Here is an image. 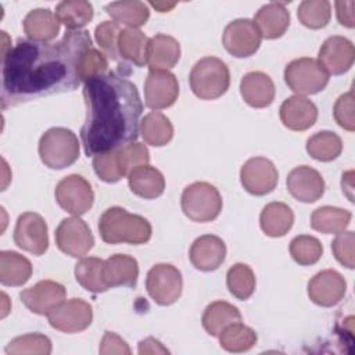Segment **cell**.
<instances>
[{
    "instance_id": "30",
    "label": "cell",
    "mask_w": 355,
    "mask_h": 355,
    "mask_svg": "<svg viewBox=\"0 0 355 355\" xmlns=\"http://www.w3.org/2000/svg\"><path fill=\"white\" fill-rule=\"evenodd\" d=\"M32 276V263L15 251L0 252V282L3 286H24Z\"/></svg>"
},
{
    "instance_id": "53",
    "label": "cell",
    "mask_w": 355,
    "mask_h": 355,
    "mask_svg": "<svg viewBox=\"0 0 355 355\" xmlns=\"http://www.w3.org/2000/svg\"><path fill=\"white\" fill-rule=\"evenodd\" d=\"M347 173V180H348V183L344 180V179H341V187H343V191H347V190H349V191H352V187H354V184H352V176H354V171H348V172H345Z\"/></svg>"
},
{
    "instance_id": "49",
    "label": "cell",
    "mask_w": 355,
    "mask_h": 355,
    "mask_svg": "<svg viewBox=\"0 0 355 355\" xmlns=\"http://www.w3.org/2000/svg\"><path fill=\"white\" fill-rule=\"evenodd\" d=\"M98 352L103 355H110V354H126L129 355L132 351L129 345L126 344L125 340H122L116 333L114 331H105L103 336V340L100 343Z\"/></svg>"
},
{
    "instance_id": "52",
    "label": "cell",
    "mask_w": 355,
    "mask_h": 355,
    "mask_svg": "<svg viewBox=\"0 0 355 355\" xmlns=\"http://www.w3.org/2000/svg\"><path fill=\"white\" fill-rule=\"evenodd\" d=\"M150 6H153L159 12H166L175 7V3H165V1H150Z\"/></svg>"
},
{
    "instance_id": "9",
    "label": "cell",
    "mask_w": 355,
    "mask_h": 355,
    "mask_svg": "<svg viewBox=\"0 0 355 355\" xmlns=\"http://www.w3.org/2000/svg\"><path fill=\"white\" fill-rule=\"evenodd\" d=\"M58 205L73 216L87 212L94 202V193L89 180L72 173L62 178L54 190Z\"/></svg>"
},
{
    "instance_id": "16",
    "label": "cell",
    "mask_w": 355,
    "mask_h": 355,
    "mask_svg": "<svg viewBox=\"0 0 355 355\" xmlns=\"http://www.w3.org/2000/svg\"><path fill=\"white\" fill-rule=\"evenodd\" d=\"M65 287L54 280H40L32 287L22 290L19 294L24 305L31 312L42 316H47L62 301H65Z\"/></svg>"
},
{
    "instance_id": "50",
    "label": "cell",
    "mask_w": 355,
    "mask_h": 355,
    "mask_svg": "<svg viewBox=\"0 0 355 355\" xmlns=\"http://www.w3.org/2000/svg\"><path fill=\"white\" fill-rule=\"evenodd\" d=\"M334 6H336V14H337L338 22L345 28H354L355 26V17H354L355 1L338 0L334 3Z\"/></svg>"
},
{
    "instance_id": "45",
    "label": "cell",
    "mask_w": 355,
    "mask_h": 355,
    "mask_svg": "<svg viewBox=\"0 0 355 355\" xmlns=\"http://www.w3.org/2000/svg\"><path fill=\"white\" fill-rule=\"evenodd\" d=\"M121 31L119 24L115 21H103L94 29V39L101 49V53L111 60H118L116 42Z\"/></svg>"
},
{
    "instance_id": "42",
    "label": "cell",
    "mask_w": 355,
    "mask_h": 355,
    "mask_svg": "<svg viewBox=\"0 0 355 355\" xmlns=\"http://www.w3.org/2000/svg\"><path fill=\"white\" fill-rule=\"evenodd\" d=\"M288 250L293 259L302 266L316 263L323 254L322 243L316 237L308 234L295 236L290 241Z\"/></svg>"
},
{
    "instance_id": "29",
    "label": "cell",
    "mask_w": 355,
    "mask_h": 355,
    "mask_svg": "<svg viewBox=\"0 0 355 355\" xmlns=\"http://www.w3.org/2000/svg\"><path fill=\"white\" fill-rule=\"evenodd\" d=\"M148 43L150 39L139 28H123L116 42L118 54L137 67H144L147 64Z\"/></svg>"
},
{
    "instance_id": "17",
    "label": "cell",
    "mask_w": 355,
    "mask_h": 355,
    "mask_svg": "<svg viewBox=\"0 0 355 355\" xmlns=\"http://www.w3.org/2000/svg\"><path fill=\"white\" fill-rule=\"evenodd\" d=\"M345 291L347 282L334 269H324L308 282L309 300L319 306L330 308L337 305L344 298Z\"/></svg>"
},
{
    "instance_id": "2",
    "label": "cell",
    "mask_w": 355,
    "mask_h": 355,
    "mask_svg": "<svg viewBox=\"0 0 355 355\" xmlns=\"http://www.w3.org/2000/svg\"><path fill=\"white\" fill-rule=\"evenodd\" d=\"M83 98L86 119L80 139L87 157L121 148L137 139L143 103L126 76L110 71L85 82Z\"/></svg>"
},
{
    "instance_id": "21",
    "label": "cell",
    "mask_w": 355,
    "mask_h": 355,
    "mask_svg": "<svg viewBox=\"0 0 355 355\" xmlns=\"http://www.w3.org/2000/svg\"><path fill=\"white\" fill-rule=\"evenodd\" d=\"M318 108L315 103L304 96H291L280 105L282 123L295 132H302L315 125Z\"/></svg>"
},
{
    "instance_id": "34",
    "label": "cell",
    "mask_w": 355,
    "mask_h": 355,
    "mask_svg": "<svg viewBox=\"0 0 355 355\" xmlns=\"http://www.w3.org/2000/svg\"><path fill=\"white\" fill-rule=\"evenodd\" d=\"M352 214L338 207H319L311 215V227L324 234H340L343 233L349 222Z\"/></svg>"
},
{
    "instance_id": "22",
    "label": "cell",
    "mask_w": 355,
    "mask_h": 355,
    "mask_svg": "<svg viewBox=\"0 0 355 355\" xmlns=\"http://www.w3.org/2000/svg\"><path fill=\"white\" fill-rule=\"evenodd\" d=\"M240 93L250 107L265 108L273 103L276 89L269 75L261 71H252L241 78Z\"/></svg>"
},
{
    "instance_id": "28",
    "label": "cell",
    "mask_w": 355,
    "mask_h": 355,
    "mask_svg": "<svg viewBox=\"0 0 355 355\" xmlns=\"http://www.w3.org/2000/svg\"><path fill=\"white\" fill-rule=\"evenodd\" d=\"M294 223L293 209L279 201L269 202L263 207L259 215V226L262 232L269 237L286 236Z\"/></svg>"
},
{
    "instance_id": "5",
    "label": "cell",
    "mask_w": 355,
    "mask_h": 355,
    "mask_svg": "<svg viewBox=\"0 0 355 355\" xmlns=\"http://www.w3.org/2000/svg\"><path fill=\"white\" fill-rule=\"evenodd\" d=\"M80 144L76 135L67 128H51L39 140V157L50 169H64L79 158Z\"/></svg>"
},
{
    "instance_id": "26",
    "label": "cell",
    "mask_w": 355,
    "mask_h": 355,
    "mask_svg": "<svg viewBox=\"0 0 355 355\" xmlns=\"http://www.w3.org/2000/svg\"><path fill=\"white\" fill-rule=\"evenodd\" d=\"M60 21L49 8H35L26 14L22 26L26 37L33 42H50L60 33Z\"/></svg>"
},
{
    "instance_id": "8",
    "label": "cell",
    "mask_w": 355,
    "mask_h": 355,
    "mask_svg": "<svg viewBox=\"0 0 355 355\" xmlns=\"http://www.w3.org/2000/svg\"><path fill=\"white\" fill-rule=\"evenodd\" d=\"M146 288L155 304L162 306L172 305L182 295V273L171 263H157L147 273Z\"/></svg>"
},
{
    "instance_id": "10",
    "label": "cell",
    "mask_w": 355,
    "mask_h": 355,
    "mask_svg": "<svg viewBox=\"0 0 355 355\" xmlns=\"http://www.w3.org/2000/svg\"><path fill=\"white\" fill-rule=\"evenodd\" d=\"M55 244L61 252L73 258H80L93 248L94 237L83 219L71 216L62 219L57 226Z\"/></svg>"
},
{
    "instance_id": "4",
    "label": "cell",
    "mask_w": 355,
    "mask_h": 355,
    "mask_svg": "<svg viewBox=\"0 0 355 355\" xmlns=\"http://www.w3.org/2000/svg\"><path fill=\"white\" fill-rule=\"evenodd\" d=\"M191 92L201 100H215L230 85L227 65L218 57H204L194 64L189 76Z\"/></svg>"
},
{
    "instance_id": "32",
    "label": "cell",
    "mask_w": 355,
    "mask_h": 355,
    "mask_svg": "<svg viewBox=\"0 0 355 355\" xmlns=\"http://www.w3.org/2000/svg\"><path fill=\"white\" fill-rule=\"evenodd\" d=\"M104 10L116 24L126 25V28H140L150 18L148 6L137 0L112 1Z\"/></svg>"
},
{
    "instance_id": "18",
    "label": "cell",
    "mask_w": 355,
    "mask_h": 355,
    "mask_svg": "<svg viewBox=\"0 0 355 355\" xmlns=\"http://www.w3.org/2000/svg\"><path fill=\"white\" fill-rule=\"evenodd\" d=\"M355 60V47L344 36L327 37L318 54V62L329 75H343L351 69Z\"/></svg>"
},
{
    "instance_id": "11",
    "label": "cell",
    "mask_w": 355,
    "mask_h": 355,
    "mask_svg": "<svg viewBox=\"0 0 355 355\" xmlns=\"http://www.w3.org/2000/svg\"><path fill=\"white\" fill-rule=\"evenodd\" d=\"M53 329L62 333H79L86 330L93 320V308L82 298L62 301L47 315Z\"/></svg>"
},
{
    "instance_id": "24",
    "label": "cell",
    "mask_w": 355,
    "mask_h": 355,
    "mask_svg": "<svg viewBox=\"0 0 355 355\" xmlns=\"http://www.w3.org/2000/svg\"><path fill=\"white\" fill-rule=\"evenodd\" d=\"M139 277V263L137 261L126 254H115L104 261L103 279L108 288L126 286L136 287Z\"/></svg>"
},
{
    "instance_id": "19",
    "label": "cell",
    "mask_w": 355,
    "mask_h": 355,
    "mask_svg": "<svg viewBox=\"0 0 355 355\" xmlns=\"http://www.w3.org/2000/svg\"><path fill=\"white\" fill-rule=\"evenodd\" d=\"M287 190L298 201L311 204L318 201L324 193V180L322 175L308 166L300 165L291 169L287 175Z\"/></svg>"
},
{
    "instance_id": "33",
    "label": "cell",
    "mask_w": 355,
    "mask_h": 355,
    "mask_svg": "<svg viewBox=\"0 0 355 355\" xmlns=\"http://www.w3.org/2000/svg\"><path fill=\"white\" fill-rule=\"evenodd\" d=\"M139 133L147 144L162 147L172 140L173 126L166 115L159 111H151L140 121Z\"/></svg>"
},
{
    "instance_id": "1",
    "label": "cell",
    "mask_w": 355,
    "mask_h": 355,
    "mask_svg": "<svg viewBox=\"0 0 355 355\" xmlns=\"http://www.w3.org/2000/svg\"><path fill=\"white\" fill-rule=\"evenodd\" d=\"M87 31H67L55 43L18 39L1 57L3 110L79 86L76 64L92 47Z\"/></svg>"
},
{
    "instance_id": "27",
    "label": "cell",
    "mask_w": 355,
    "mask_h": 355,
    "mask_svg": "<svg viewBox=\"0 0 355 355\" xmlns=\"http://www.w3.org/2000/svg\"><path fill=\"white\" fill-rule=\"evenodd\" d=\"M128 183L133 194L146 200L157 198L165 190V178L162 172L148 164L135 168L128 175Z\"/></svg>"
},
{
    "instance_id": "40",
    "label": "cell",
    "mask_w": 355,
    "mask_h": 355,
    "mask_svg": "<svg viewBox=\"0 0 355 355\" xmlns=\"http://www.w3.org/2000/svg\"><path fill=\"white\" fill-rule=\"evenodd\" d=\"M297 17L309 29L324 28L331 17V4L327 0H304L298 6Z\"/></svg>"
},
{
    "instance_id": "13",
    "label": "cell",
    "mask_w": 355,
    "mask_h": 355,
    "mask_svg": "<svg viewBox=\"0 0 355 355\" xmlns=\"http://www.w3.org/2000/svg\"><path fill=\"white\" fill-rule=\"evenodd\" d=\"M15 244L33 255H43L49 248L46 220L36 212H24L18 216L14 229Z\"/></svg>"
},
{
    "instance_id": "37",
    "label": "cell",
    "mask_w": 355,
    "mask_h": 355,
    "mask_svg": "<svg viewBox=\"0 0 355 355\" xmlns=\"http://www.w3.org/2000/svg\"><path fill=\"white\" fill-rule=\"evenodd\" d=\"M104 261L97 257L82 258L75 265V279L76 282L90 293H104L108 290L103 279Z\"/></svg>"
},
{
    "instance_id": "43",
    "label": "cell",
    "mask_w": 355,
    "mask_h": 355,
    "mask_svg": "<svg viewBox=\"0 0 355 355\" xmlns=\"http://www.w3.org/2000/svg\"><path fill=\"white\" fill-rule=\"evenodd\" d=\"M108 60L107 57L94 49L93 46L85 50L76 64V76L79 82H87L107 72Z\"/></svg>"
},
{
    "instance_id": "15",
    "label": "cell",
    "mask_w": 355,
    "mask_h": 355,
    "mask_svg": "<svg viewBox=\"0 0 355 355\" xmlns=\"http://www.w3.org/2000/svg\"><path fill=\"white\" fill-rule=\"evenodd\" d=\"M179 97L178 78L169 71L150 69L144 82L146 105L154 111L168 108Z\"/></svg>"
},
{
    "instance_id": "35",
    "label": "cell",
    "mask_w": 355,
    "mask_h": 355,
    "mask_svg": "<svg viewBox=\"0 0 355 355\" xmlns=\"http://www.w3.org/2000/svg\"><path fill=\"white\" fill-rule=\"evenodd\" d=\"M54 14L68 31H80L93 19V6L86 0H65L55 6Z\"/></svg>"
},
{
    "instance_id": "3",
    "label": "cell",
    "mask_w": 355,
    "mask_h": 355,
    "mask_svg": "<svg viewBox=\"0 0 355 355\" xmlns=\"http://www.w3.org/2000/svg\"><path fill=\"white\" fill-rule=\"evenodd\" d=\"M98 232L101 240L107 244L128 243L139 245L151 239L153 227L146 218L130 214L122 207H111L101 214Z\"/></svg>"
},
{
    "instance_id": "38",
    "label": "cell",
    "mask_w": 355,
    "mask_h": 355,
    "mask_svg": "<svg viewBox=\"0 0 355 355\" xmlns=\"http://www.w3.org/2000/svg\"><path fill=\"white\" fill-rule=\"evenodd\" d=\"M219 344L229 352H245L257 344V333L241 322L226 326L218 336Z\"/></svg>"
},
{
    "instance_id": "47",
    "label": "cell",
    "mask_w": 355,
    "mask_h": 355,
    "mask_svg": "<svg viewBox=\"0 0 355 355\" xmlns=\"http://www.w3.org/2000/svg\"><path fill=\"white\" fill-rule=\"evenodd\" d=\"M355 233L352 230L340 233L331 241V251L334 258L345 268L354 269L355 268Z\"/></svg>"
},
{
    "instance_id": "36",
    "label": "cell",
    "mask_w": 355,
    "mask_h": 355,
    "mask_svg": "<svg viewBox=\"0 0 355 355\" xmlns=\"http://www.w3.org/2000/svg\"><path fill=\"white\" fill-rule=\"evenodd\" d=\"M305 148L312 158L322 162H330L341 154L343 141L337 133L322 130L306 140Z\"/></svg>"
},
{
    "instance_id": "44",
    "label": "cell",
    "mask_w": 355,
    "mask_h": 355,
    "mask_svg": "<svg viewBox=\"0 0 355 355\" xmlns=\"http://www.w3.org/2000/svg\"><path fill=\"white\" fill-rule=\"evenodd\" d=\"M116 158L123 176H128L135 168L150 162V153L144 144L132 141L116 150Z\"/></svg>"
},
{
    "instance_id": "23",
    "label": "cell",
    "mask_w": 355,
    "mask_h": 355,
    "mask_svg": "<svg viewBox=\"0 0 355 355\" xmlns=\"http://www.w3.org/2000/svg\"><path fill=\"white\" fill-rule=\"evenodd\" d=\"M261 37L277 39L283 36L290 25V12L284 3L272 1L262 6L252 19Z\"/></svg>"
},
{
    "instance_id": "12",
    "label": "cell",
    "mask_w": 355,
    "mask_h": 355,
    "mask_svg": "<svg viewBox=\"0 0 355 355\" xmlns=\"http://www.w3.org/2000/svg\"><path fill=\"white\" fill-rule=\"evenodd\" d=\"M261 39L257 26L248 18H239L229 22L222 35L223 47L237 58L255 54L261 46Z\"/></svg>"
},
{
    "instance_id": "25",
    "label": "cell",
    "mask_w": 355,
    "mask_h": 355,
    "mask_svg": "<svg viewBox=\"0 0 355 355\" xmlns=\"http://www.w3.org/2000/svg\"><path fill=\"white\" fill-rule=\"evenodd\" d=\"M180 58L179 42L165 33H158L150 39L147 51V65L150 69L168 71L173 68Z\"/></svg>"
},
{
    "instance_id": "51",
    "label": "cell",
    "mask_w": 355,
    "mask_h": 355,
    "mask_svg": "<svg viewBox=\"0 0 355 355\" xmlns=\"http://www.w3.org/2000/svg\"><path fill=\"white\" fill-rule=\"evenodd\" d=\"M139 354H169V351L154 337H147L139 343Z\"/></svg>"
},
{
    "instance_id": "41",
    "label": "cell",
    "mask_w": 355,
    "mask_h": 355,
    "mask_svg": "<svg viewBox=\"0 0 355 355\" xmlns=\"http://www.w3.org/2000/svg\"><path fill=\"white\" fill-rule=\"evenodd\" d=\"M7 355H49L51 354V341L40 333H29L12 338L6 347Z\"/></svg>"
},
{
    "instance_id": "6",
    "label": "cell",
    "mask_w": 355,
    "mask_h": 355,
    "mask_svg": "<svg viewBox=\"0 0 355 355\" xmlns=\"http://www.w3.org/2000/svg\"><path fill=\"white\" fill-rule=\"evenodd\" d=\"M183 214L193 222H211L222 211V197L218 189L208 182H194L184 187L180 198Z\"/></svg>"
},
{
    "instance_id": "20",
    "label": "cell",
    "mask_w": 355,
    "mask_h": 355,
    "mask_svg": "<svg viewBox=\"0 0 355 355\" xmlns=\"http://www.w3.org/2000/svg\"><path fill=\"white\" fill-rule=\"evenodd\" d=\"M193 266L202 272L216 270L226 258V244L215 234H204L197 237L189 251Z\"/></svg>"
},
{
    "instance_id": "31",
    "label": "cell",
    "mask_w": 355,
    "mask_h": 355,
    "mask_svg": "<svg viewBox=\"0 0 355 355\" xmlns=\"http://www.w3.org/2000/svg\"><path fill=\"white\" fill-rule=\"evenodd\" d=\"M234 322H241V313L233 304L226 301L211 302L201 319L204 330L212 337H218L226 326Z\"/></svg>"
},
{
    "instance_id": "48",
    "label": "cell",
    "mask_w": 355,
    "mask_h": 355,
    "mask_svg": "<svg viewBox=\"0 0 355 355\" xmlns=\"http://www.w3.org/2000/svg\"><path fill=\"white\" fill-rule=\"evenodd\" d=\"M333 115L336 122L345 130L354 132L355 130V116H354V92L349 90L348 93L341 94L333 108Z\"/></svg>"
},
{
    "instance_id": "7",
    "label": "cell",
    "mask_w": 355,
    "mask_h": 355,
    "mask_svg": "<svg viewBox=\"0 0 355 355\" xmlns=\"http://www.w3.org/2000/svg\"><path fill=\"white\" fill-rule=\"evenodd\" d=\"M284 80L297 96L316 94L329 83V73L315 58L301 57L290 61L284 69Z\"/></svg>"
},
{
    "instance_id": "39",
    "label": "cell",
    "mask_w": 355,
    "mask_h": 355,
    "mask_svg": "<svg viewBox=\"0 0 355 355\" xmlns=\"http://www.w3.org/2000/svg\"><path fill=\"white\" fill-rule=\"evenodd\" d=\"M226 284L233 297L237 300H248L255 291V275L245 263H234L226 273Z\"/></svg>"
},
{
    "instance_id": "46",
    "label": "cell",
    "mask_w": 355,
    "mask_h": 355,
    "mask_svg": "<svg viewBox=\"0 0 355 355\" xmlns=\"http://www.w3.org/2000/svg\"><path fill=\"white\" fill-rule=\"evenodd\" d=\"M116 150L105 151L93 157V169L103 182L116 183L123 178V173L118 164Z\"/></svg>"
},
{
    "instance_id": "14",
    "label": "cell",
    "mask_w": 355,
    "mask_h": 355,
    "mask_svg": "<svg viewBox=\"0 0 355 355\" xmlns=\"http://www.w3.org/2000/svg\"><path fill=\"white\" fill-rule=\"evenodd\" d=\"M240 182L252 196H265L275 190L279 172L275 164L265 157H252L240 169Z\"/></svg>"
}]
</instances>
